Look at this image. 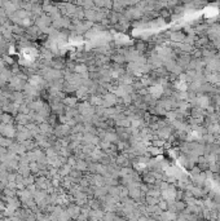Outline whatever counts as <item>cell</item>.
<instances>
[{
	"instance_id": "cell-1",
	"label": "cell",
	"mask_w": 220,
	"mask_h": 221,
	"mask_svg": "<svg viewBox=\"0 0 220 221\" xmlns=\"http://www.w3.org/2000/svg\"><path fill=\"white\" fill-rule=\"evenodd\" d=\"M185 38H187V34L183 33V31H172L170 34L171 43H179V44H181V43L185 41Z\"/></svg>"
},
{
	"instance_id": "cell-2",
	"label": "cell",
	"mask_w": 220,
	"mask_h": 221,
	"mask_svg": "<svg viewBox=\"0 0 220 221\" xmlns=\"http://www.w3.org/2000/svg\"><path fill=\"white\" fill-rule=\"evenodd\" d=\"M0 120H1V124H12L13 123V116H10L9 114H1L0 115Z\"/></svg>"
},
{
	"instance_id": "cell-3",
	"label": "cell",
	"mask_w": 220,
	"mask_h": 221,
	"mask_svg": "<svg viewBox=\"0 0 220 221\" xmlns=\"http://www.w3.org/2000/svg\"><path fill=\"white\" fill-rule=\"evenodd\" d=\"M164 145H166V141H163V140H159V138L153 140V141H152V146L158 147V149H161V147H163Z\"/></svg>"
},
{
	"instance_id": "cell-4",
	"label": "cell",
	"mask_w": 220,
	"mask_h": 221,
	"mask_svg": "<svg viewBox=\"0 0 220 221\" xmlns=\"http://www.w3.org/2000/svg\"><path fill=\"white\" fill-rule=\"evenodd\" d=\"M64 102H65L66 105H69V106H74V103L77 102V100H74V98H66Z\"/></svg>"
},
{
	"instance_id": "cell-5",
	"label": "cell",
	"mask_w": 220,
	"mask_h": 221,
	"mask_svg": "<svg viewBox=\"0 0 220 221\" xmlns=\"http://www.w3.org/2000/svg\"><path fill=\"white\" fill-rule=\"evenodd\" d=\"M3 84H4V81H3L1 79H0V88H1V87H3Z\"/></svg>"
}]
</instances>
